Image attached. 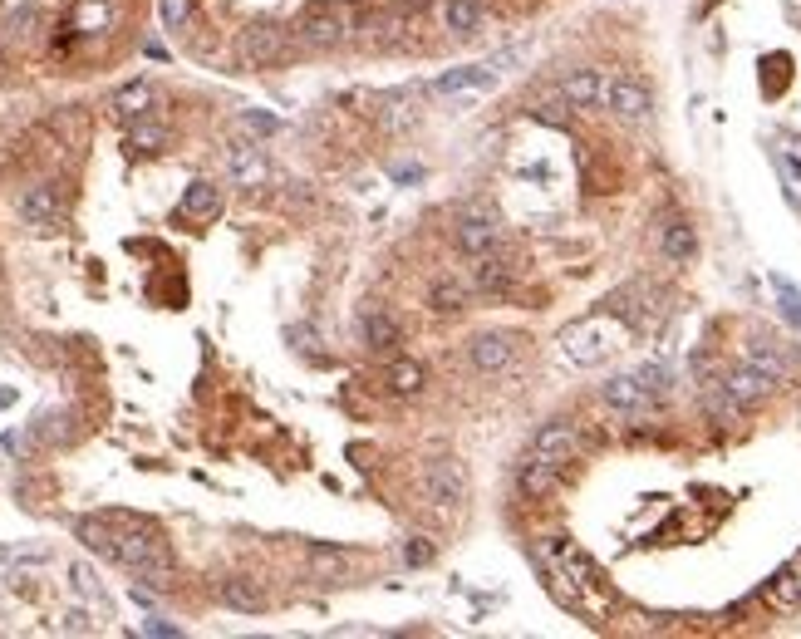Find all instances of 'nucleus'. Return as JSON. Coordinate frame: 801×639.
Segmentation results:
<instances>
[{"instance_id": "5", "label": "nucleus", "mask_w": 801, "mask_h": 639, "mask_svg": "<svg viewBox=\"0 0 801 639\" xmlns=\"http://www.w3.org/2000/svg\"><path fill=\"white\" fill-rule=\"evenodd\" d=\"M541 556H546V566L556 571V581L575 585V595H600V571H595V561H590L575 541L546 536V541H541Z\"/></svg>"}, {"instance_id": "8", "label": "nucleus", "mask_w": 801, "mask_h": 639, "mask_svg": "<svg viewBox=\"0 0 801 639\" xmlns=\"http://www.w3.org/2000/svg\"><path fill=\"white\" fill-rule=\"evenodd\" d=\"M467 359H472L477 374L497 379V374H507L516 364V335L512 330H482V335L467 340Z\"/></svg>"}, {"instance_id": "38", "label": "nucleus", "mask_w": 801, "mask_h": 639, "mask_svg": "<svg viewBox=\"0 0 801 639\" xmlns=\"http://www.w3.org/2000/svg\"><path fill=\"white\" fill-rule=\"evenodd\" d=\"M241 123H246L251 133H276V128H281V118H271V114H256V109H246V114H241Z\"/></svg>"}, {"instance_id": "31", "label": "nucleus", "mask_w": 801, "mask_h": 639, "mask_svg": "<svg viewBox=\"0 0 801 639\" xmlns=\"http://www.w3.org/2000/svg\"><path fill=\"white\" fill-rule=\"evenodd\" d=\"M310 571L320 581H344L349 576V556L335 551V546H310Z\"/></svg>"}, {"instance_id": "22", "label": "nucleus", "mask_w": 801, "mask_h": 639, "mask_svg": "<svg viewBox=\"0 0 801 639\" xmlns=\"http://www.w3.org/2000/svg\"><path fill=\"white\" fill-rule=\"evenodd\" d=\"M168 138H172L168 123H158V118L143 114V118H133V123H128L123 148H128V153H138V158H158V153L168 148Z\"/></svg>"}, {"instance_id": "12", "label": "nucleus", "mask_w": 801, "mask_h": 639, "mask_svg": "<svg viewBox=\"0 0 801 639\" xmlns=\"http://www.w3.org/2000/svg\"><path fill=\"white\" fill-rule=\"evenodd\" d=\"M20 222H25V227H35V232H59V222H64V202H59V192L50 187V182H35V187L20 197Z\"/></svg>"}, {"instance_id": "37", "label": "nucleus", "mask_w": 801, "mask_h": 639, "mask_svg": "<svg viewBox=\"0 0 801 639\" xmlns=\"http://www.w3.org/2000/svg\"><path fill=\"white\" fill-rule=\"evenodd\" d=\"M158 10H163L168 30H187L192 25V0H158Z\"/></svg>"}, {"instance_id": "30", "label": "nucleus", "mask_w": 801, "mask_h": 639, "mask_svg": "<svg viewBox=\"0 0 801 639\" xmlns=\"http://www.w3.org/2000/svg\"><path fill=\"white\" fill-rule=\"evenodd\" d=\"M148 104H153V84H148V79H133V84H123V89L114 94L118 118H143L148 114Z\"/></svg>"}, {"instance_id": "29", "label": "nucleus", "mask_w": 801, "mask_h": 639, "mask_svg": "<svg viewBox=\"0 0 801 639\" xmlns=\"http://www.w3.org/2000/svg\"><path fill=\"white\" fill-rule=\"evenodd\" d=\"M443 25H448L458 40L477 35V30H482V5H477V0H443Z\"/></svg>"}, {"instance_id": "4", "label": "nucleus", "mask_w": 801, "mask_h": 639, "mask_svg": "<svg viewBox=\"0 0 801 639\" xmlns=\"http://www.w3.org/2000/svg\"><path fill=\"white\" fill-rule=\"evenodd\" d=\"M418 497L433 507V512H458L467 502V467L458 458H433V463L418 467Z\"/></svg>"}, {"instance_id": "20", "label": "nucleus", "mask_w": 801, "mask_h": 639, "mask_svg": "<svg viewBox=\"0 0 801 639\" xmlns=\"http://www.w3.org/2000/svg\"><path fill=\"white\" fill-rule=\"evenodd\" d=\"M762 600H767V610H777V615H801V556L767 581Z\"/></svg>"}, {"instance_id": "9", "label": "nucleus", "mask_w": 801, "mask_h": 639, "mask_svg": "<svg viewBox=\"0 0 801 639\" xmlns=\"http://www.w3.org/2000/svg\"><path fill=\"white\" fill-rule=\"evenodd\" d=\"M605 109L615 118H625V123H639V118H649V109H654V94H649L644 79L615 74V79L605 84Z\"/></svg>"}, {"instance_id": "21", "label": "nucleus", "mask_w": 801, "mask_h": 639, "mask_svg": "<svg viewBox=\"0 0 801 639\" xmlns=\"http://www.w3.org/2000/svg\"><path fill=\"white\" fill-rule=\"evenodd\" d=\"M605 74L600 69H575V74H566L561 79V99L571 104V109H600L605 104Z\"/></svg>"}, {"instance_id": "7", "label": "nucleus", "mask_w": 801, "mask_h": 639, "mask_svg": "<svg viewBox=\"0 0 801 639\" xmlns=\"http://www.w3.org/2000/svg\"><path fill=\"white\" fill-rule=\"evenodd\" d=\"M585 453V438H580V428H575L571 418H551L536 438H531V458H541V463H551V467H566L575 463Z\"/></svg>"}, {"instance_id": "33", "label": "nucleus", "mask_w": 801, "mask_h": 639, "mask_svg": "<svg viewBox=\"0 0 801 639\" xmlns=\"http://www.w3.org/2000/svg\"><path fill=\"white\" fill-rule=\"evenodd\" d=\"M747 359H752L757 369H767V374H777V379L787 374V349L777 345V340H762V335H757V340L747 345Z\"/></svg>"}, {"instance_id": "2", "label": "nucleus", "mask_w": 801, "mask_h": 639, "mask_svg": "<svg viewBox=\"0 0 801 639\" xmlns=\"http://www.w3.org/2000/svg\"><path fill=\"white\" fill-rule=\"evenodd\" d=\"M354 35V10L344 0H310L295 20V40L305 50H335Z\"/></svg>"}, {"instance_id": "34", "label": "nucleus", "mask_w": 801, "mask_h": 639, "mask_svg": "<svg viewBox=\"0 0 801 639\" xmlns=\"http://www.w3.org/2000/svg\"><path fill=\"white\" fill-rule=\"evenodd\" d=\"M433 561H438V541L413 531V536L403 541V566H408V571H418V566H433Z\"/></svg>"}, {"instance_id": "13", "label": "nucleus", "mask_w": 801, "mask_h": 639, "mask_svg": "<svg viewBox=\"0 0 801 639\" xmlns=\"http://www.w3.org/2000/svg\"><path fill=\"white\" fill-rule=\"evenodd\" d=\"M227 173H231V182L236 187H266L271 182V163H266V153H261V143H231L227 148Z\"/></svg>"}, {"instance_id": "17", "label": "nucleus", "mask_w": 801, "mask_h": 639, "mask_svg": "<svg viewBox=\"0 0 801 639\" xmlns=\"http://www.w3.org/2000/svg\"><path fill=\"white\" fill-rule=\"evenodd\" d=\"M561 467H551V463H541V458H526V463L516 467V497L521 502H546L556 487H561Z\"/></svg>"}, {"instance_id": "25", "label": "nucleus", "mask_w": 801, "mask_h": 639, "mask_svg": "<svg viewBox=\"0 0 801 639\" xmlns=\"http://www.w3.org/2000/svg\"><path fill=\"white\" fill-rule=\"evenodd\" d=\"M472 281H458V276H443V281H433L428 286V305H433V315H462L467 305H472Z\"/></svg>"}, {"instance_id": "26", "label": "nucleus", "mask_w": 801, "mask_h": 639, "mask_svg": "<svg viewBox=\"0 0 801 639\" xmlns=\"http://www.w3.org/2000/svg\"><path fill=\"white\" fill-rule=\"evenodd\" d=\"M497 84V64H462L453 74H443L433 89L438 94H462V89H492Z\"/></svg>"}, {"instance_id": "18", "label": "nucleus", "mask_w": 801, "mask_h": 639, "mask_svg": "<svg viewBox=\"0 0 801 639\" xmlns=\"http://www.w3.org/2000/svg\"><path fill=\"white\" fill-rule=\"evenodd\" d=\"M423 384H428V369H423L418 359L394 354V359L384 364V394H389V399H418Z\"/></svg>"}, {"instance_id": "1", "label": "nucleus", "mask_w": 801, "mask_h": 639, "mask_svg": "<svg viewBox=\"0 0 801 639\" xmlns=\"http://www.w3.org/2000/svg\"><path fill=\"white\" fill-rule=\"evenodd\" d=\"M625 340H630V325H625L615 310H605V315H590V320L566 325V330H561V354H566L571 364H580V369H595V364H605Z\"/></svg>"}, {"instance_id": "27", "label": "nucleus", "mask_w": 801, "mask_h": 639, "mask_svg": "<svg viewBox=\"0 0 801 639\" xmlns=\"http://www.w3.org/2000/svg\"><path fill=\"white\" fill-rule=\"evenodd\" d=\"M369 30H374V35H369V45H374V50H403V45H413V35H408V15H403V10L379 15Z\"/></svg>"}, {"instance_id": "28", "label": "nucleus", "mask_w": 801, "mask_h": 639, "mask_svg": "<svg viewBox=\"0 0 801 639\" xmlns=\"http://www.w3.org/2000/svg\"><path fill=\"white\" fill-rule=\"evenodd\" d=\"M659 251H664L674 266H688V261L698 256V236H693V227H688V222H679V217H674V222L664 227V236H659Z\"/></svg>"}, {"instance_id": "3", "label": "nucleus", "mask_w": 801, "mask_h": 639, "mask_svg": "<svg viewBox=\"0 0 801 639\" xmlns=\"http://www.w3.org/2000/svg\"><path fill=\"white\" fill-rule=\"evenodd\" d=\"M502 241H507V227H502L497 207H487V202H462L458 212H453V246H458L467 261H472V256H487V251H502Z\"/></svg>"}, {"instance_id": "16", "label": "nucleus", "mask_w": 801, "mask_h": 639, "mask_svg": "<svg viewBox=\"0 0 801 639\" xmlns=\"http://www.w3.org/2000/svg\"><path fill=\"white\" fill-rule=\"evenodd\" d=\"M698 404L708 413V423H718V428H738V423H743V408H747L723 379H708V384L698 389Z\"/></svg>"}, {"instance_id": "14", "label": "nucleus", "mask_w": 801, "mask_h": 639, "mask_svg": "<svg viewBox=\"0 0 801 639\" xmlns=\"http://www.w3.org/2000/svg\"><path fill=\"white\" fill-rule=\"evenodd\" d=\"M359 340H364V349L369 354H384V359H394L403 345V325L389 315V310H369L364 320H359Z\"/></svg>"}, {"instance_id": "15", "label": "nucleus", "mask_w": 801, "mask_h": 639, "mask_svg": "<svg viewBox=\"0 0 801 639\" xmlns=\"http://www.w3.org/2000/svg\"><path fill=\"white\" fill-rule=\"evenodd\" d=\"M723 384L743 399V404H762V399H772V389L782 384L777 374H767V369H757L752 359H743V364H733L728 374H723Z\"/></svg>"}, {"instance_id": "19", "label": "nucleus", "mask_w": 801, "mask_h": 639, "mask_svg": "<svg viewBox=\"0 0 801 639\" xmlns=\"http://www.w3.org/2000/svg\"><path fill=\"white\" fill-rule=\"evenodd\" d=\"M217 212H222V187H217L212 177L187 182V192H182V202H177V217H182V222H212Z\"/></svg>"}, {"instance_id": "6", "label": "nucleus", "mask_w": 801, "mask_h": 639, "mask_svg": "<svg viewBox=\"0 0 801 639\" xmlns=\"http://www.w3.org/2000/svg\"><path fill=\"white\" fill-rule=\"evenodd\" d=\"M286 55H290V30H281L276 20H256V25L241 30V59L251 69H276V64H286Z\"/></svg>"}, {"instance_id": "24", "label": "nucleus", "mask_w": 801, "mask_h": 639, "mask_svg": "<svg viewBox=\"0 0 801 639\" xmlns=\"http://www.w3.org/2000/svg\"><path fill=\"white\" fill-rule=\"evenodd\" d=\"M379 123L389 133H403L418 123V94L413 89H394V94H379Z\"/></svg>"}, {"instance_id": "32", "label": "nucleus", "mask_w": 801, "mask_h": 639, "mask_svg": "<svg viewBox=\"0 0 801 639\" xmlns=\"http://www.w3.org/2000/svg\"><path fill=\"white\" fill-rule=\"evenodd\" d=\"M634 379H639L654 399H669V389H674V369H669L664 359H644V364L634 369Z\"/></svg>"}, {"instance_id": "40", "label": "nucleus", "mask_w": 801, "mask_h": 639, "mask_svg": "<svg viewBox=\"0 0 801 639\" xmlns=\"http://www.w3.org/2000/svg\"><path fill=\"white\" fill-rule=\"evenodd\" d=\"M143 635L172 639V635H182V630H177V625H172V620H158V615H153V620H143Z\"/></svg>"}, {"instance_id": "23", "label": "nucleus", "mask_w": 801, "mask_h": 639, "mask_svg": "<svg viewBox=\"0 0 801 639\" xmlns=\"http://www.w3.org/2000/svg\"><path fill=\"white\" fill-rule=\"evenodd\" d=\"M222 605L236 610V615H261L271 600H266L261 581H251V576H227V581H222Z\"/></svg>"}, {"instance_id": "10", "label": "nucleus", "mask_w": 801, "mask_h": 639, "mask_svg": "<svg viewBox=\"0 0 801 639\" xmlns=\"http://www.w3.org/2000/svg\"><path fill=\"white\" fill-rule=\"evenodd\" d=\"M472 291L482 295V300H507L516 286V266L512 256H497V251H487V256H472Z\"/></svg>"}, {"instance_id": "41", "label": "nucleus", "mask_w": 801, "mask_h": 639, "mask_svg": "<svg viewBox=\"0 0 801 639\" xmlns=\"http://www.w3.org/2000/svg\"><path fill=\"white\" fill-rule=\"evenodd\" d=\"M64 630H69V635H84V630H89V620H84L79 610H69V615H64Z\"/></svg>"}, {"instance_id": "11", "label": "nucleus", "mask_w": 801, "mask_h": 639, "mask_svg": "<svg viewBox=\"0 0 801 639\" xmlns=\"http://www.w3.org/2000/svg\"><path fill=\"white\" fill-rule=\"evenodd\" d=\"M600 399L615 408V413H625V418H644V413H654V408H659V399H654L634 374H615V379H605V384H600Z\"/></svg>"}, {"instance_id": "39", "label": "nucleus", "mask_w": 801, "mask_h": 639, "mask_svg": "<svg viewBox=\"0 0 801 639\" xmlns=\"http://www.w3.org/2000/svg\"><path fill=\"white\" fill-rule=\"evenodd\" d=\"M30 25H40V5H25V10H15V20H10L15 35H30Z\"/></svg>"}, {"instance_id": "36", "label": "nucleus", "mask_w": 801, "mask_h": 639, "mask_svg": "<svg viewBox=\"0 0 801 639\" xmlns=\"http://www.w3.org/2000/svg\"><path fill=\"white\" fill-rule=\"evenodd\" d=\"M772 291H777V300H782V315L801 330V291L792 286V281H782V276H772Z\"/></svg>"}, {"instance_id": "35", "label": "nucleus", "mask_w": 801, "mask_h": 639, "mask_svg": "<svg viewBox=\"0 0 801 639\" xmlns=\"http://www.w3.org/2000/svg\"><path fill=\"white\" fill-rule=\"evenodd\" d=\"M109 25V5L104 0H79V15H74V25L69 30H79V35H99Z\"/></svg>"}]
</instances>
